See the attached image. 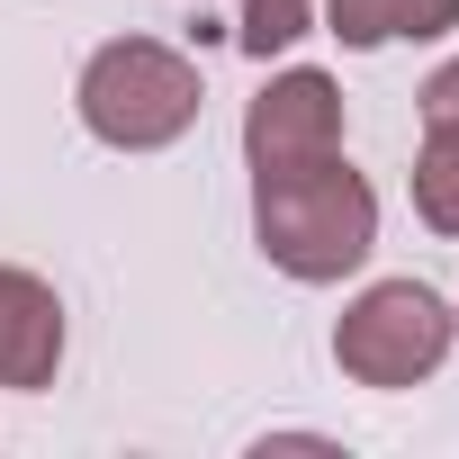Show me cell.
<instances>
[{
  "label": "cell",
  "instance_id": "4",
  "mask_svg": "<svg viewBox=\"0 0 459 459\" xmlns=\"http://www.w3.org/2000/svg\"><path fill=\"white\" fill-rule=\"evenodd\" d=\"M307 153H342V91L316 64H289L262 82V100L244 108V162H307Z\"/></svg>",
  "mask_w": 459,
  "mask_h": 459
},
{
  "label": "cell",
  "instance_id": "1",
  "mask_svg": "<svg viewBox=\"0 0 459 459\" xmlns=\"http://www.w3.org/2000/svg\"><path fill=\"white\" fill-rule=\"evenodd\" d=\"M253 244L271 271H289L307 289L351 280L378 253V189L342 153L271 162V171H253Z\"/></svg>",
  "mask_w": 459,
  "mask_h": 459
},
{
  "label": "cell",
  "instance_id": "8",
  "mask_svg": "<svg viewBox=\"0 0 459 459\" xmlns=\"http://www.w3.org/2000/svg\"><path fill=\"white\" fill-rule=\"evenodd\" d=\"M307 19H316V0H244L235 46H244L253 64H271V55H289V46L307 37Z\"/></svg>",
  "mask_w": 459,
  "mask_h": 459
},
{
  "label": "cell",
  "instance_id": "7",
  "mask_svg": "<svg viewBox=\"0 0 459 459\" xmlns=\"http://www.w3.org/2000/svg\"><path fill=\"white\" fill-rule=\"evenodd\" d=\"M414 216L432 235H459V117H423L414 144Z\"/></svg>",
  "mask_w": 459,
  "mask_h": 459
},
{
  "label": "cell",
  "instance_id": "6",
  "mask_svg": "<svg viewBox=\"0 0 459 459\" xmlns=\"http://www.w3.org/2000/svg\"><path fill=\"white\" fill-rule=\"evenodd\" d=\"M325 19H333V37L351 46V55H369V46H396V37H450L459 28V0H325Z\"/></svg>",
  "mask_w": 459,
  "mask_h": 459
},
{
  "label": "cell",
  "instance_id": "3",
  "mask_svg": "<svg viewBox=\"0 0 459 459\" xmlns=\"http://www.w3.org/2000/svg\"><path fill=\"white\" fill-rule=\"evenodd\" d=\"M459 342V316L423 289V280H369L342 325H333V360L360 387H423Z\"/></svg>",
  "mask_w": 459,
  "mask_h": 459
},
{
  "label": "cell",
  "instance_id": "10",
  "mask_svg": "<svg viewBox=\"0 0 459 459\" xmlns=\"http://www.w3.org/2000/svg\"><path fill=\"white\" fill-rule=\"evenodd\" d=\"M450 316H459V307H450Z\"/></svg>",
  "mask_w": 459,
  "mask_h": 459
},
{
  "label": "cell",
  "instance_id": "2",
  "mask_svg": "<svg viewBox=\"0 0 459 459\" xmlns=\"http://www.w3.org/2000/svg\"><path fill=\"white\" fill-rule=\"evenodd\" d=\"M73 108H82V126H91L108 153H162V144H180V135L198 126L207 82H198V64H189L180 46H162V37H108V46L82 64Z\"/></svg>",
  "mask_w": 459,
  "mask_h": 459
},
{
  "label": "cell",
  "instance_id": "9",
  "mask_svg": "<svg viewBox=\"0 0 459 459\" xmlns=\"http://www.w3.org/2000/svg\"><path fill=\"white\" fill-rule=\"evenodd\" d=\"M414 108H423V117H459V55L423 82V100H414Z\"/></svg>",
  "mask_w": 459,
  "mask_h": 459
},
{
  "label": "cell",
  "instance_id": "5",
  "mask_svg": "<svg viewBox=\"0 0 459 459\" xmlns=\"http://www.w3.org/2000/svg\"><path fill=\"white\" fill-rule=\"evenodd\" d=\"M64 369V298L37 271H0V387H55Z\"/></svg>",
  "mask_w": 459,
  "mask_h": 459
}]
</instances>
